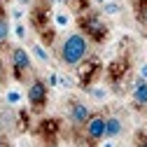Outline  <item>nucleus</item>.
<instances>
[{
    "mask_svg": "<svg viewBox=\"0 0 147 147\" xmlns=\"http://www.w3.org/2000/svg\"><path fill=\"white\" fill-rule=\"evenodd\" d=\"M89 38L84 33H70L63 38L59 47V59L65 68H77L86 56H89Z\"/></svg>",
    "mask_w": 147,
    "mask_h": 147,
    "instance_id": "obj_1",
    "label": "nucleus"
},
{
    "mask_svg": "<svg viewBox=\"0 0 147 147\" xmlns=\"http://www.w3.org/2000/svg\"><path fill=\"white\" fill-rule=\"evenodd\" d=\"M26 100H28V105L33 110H42L47 105V100H49V84H47V80L35 77L28 84V89H26Z\"/></svg>",
    "mask_w": 147,
    "mask_h": 147,
    "instance_id": "obj_2",
    "label": "nucleus"
},
{
    "mask_svg": "<svg viewBox=\"0 0 147 147\" xmlns=\"http://www.w3.org/2000/svg\"><path fill=\"white\" fill-rule=\"evenodd\" d=\"M9 63H12L14 75H16V77H21L24 72H28V70L33 68V56L28 54L26 47L16 45V47H12V51H9Z\"/></svg>",
    "mask_w": 147,
    "mask_h": 147,
    "instance_id": "obj_3",
    "label": "nucleus"
},
{
    "mask_svg": "<svg viewBox=\"0 0 147 147\" xmlns=\"http://www.w3.org/2000/svg\"><path fill=\"white\" fill-rule=\"evenodd\" d=\"M91 115H94V112H91V107L86 103H82V100H72L70 107H68V119H70L72 126H84Z\"/></svg>",
    "mask_w": 147,
    "mask_h": 147,
    "instance_id": "obj_4",
    "label": "nucleus"
},
{
    "mask_svg": "<svg viewBox=\"0 0 147 147\" xmlns=\"http://www.w3.org/2000/svg\"><path fill=\"white\" fill-rule=\"evenodd\" d=\"M84 133L89 140L100 142L105 138V115H91L89 121L84 124Z\"/></svg>",
    "mask_w": 147,
    "mask_h": 147,
    "instance_id": "obj_5",
    "label": "nucleus"
},
{
    "mask_svg": "<svg viewBox=\"0 0 147 147\" xmlns=\"http://www.w3.org/2000/svg\"><path fill=\"white\" fill-rule=\"evenodd\" d=\"M124 133V121L119 117H105V138L117 140Z\"/></svg>",
    "mask_w": 147,
    "mask_h": 147,
    "instance_id": "obj_6",
    "label": "nucleus"
},
{
    "mask_svg": "<svg viewBox=\"0 0 147 147\" xmlns=\"http://www.w3.org/2000/svg\"><path fill=\"white\" fill-rule=\"evenodd\" d=\"M9 35H12V24H9V14L0 7V47H5L9 42Z\"/></svg>",
    "mask_w": 147,
    "mask_h": 147,
    "instance_id": "obj_7",
    "label": "nucleus"
},
{
    "mask_svg": "<svg viewBox=\"0 0 147 147\" xmlns=\"http://www.w3.org/2000/svg\"><path fill=\"white\" fill-rule=\"evenodd\" d=\"M133 103L138 107H147V80L138 77V82L133 86Z\"/></svg>",
    "mask_w": 147,
    "mask_h": 147,
    "instance_id": "obj_8",
    "label": "nucleus"
},
{
    "mask_svg": "<svg viewBox=\"0 0 147 147\" xmlns=\"http://www.w3.org/2000/svg\"><path fill=\"white\" fill-rule=\"evenodd\" d=\"M100 12L105 16H119L124 12V5H121V0H110V3H103L100 5Z\"/></svg>",
    "mask_w": 147,
    "mask_h": 147,
    "instance_id": "obj_9",
    "label": "nucleus"
},
{
    "mask_svg": "<svg viewBox=\"0 0 147 147\" xmlns=\"http://www.w3.org/2000/svg\"><path fill=\"white\" fill-rule=\"evenodd\" d=\"M21 100H24V94H21V89H16V86H9V89L5 91V103H7V105L16 107V105H21Z\"/></svg>",
    "mask_w": 147,
    "mask_h": 147,
    "instance_id": "obj_10",
    "label": "nucleus"
},
{
    "mask_svg": "<svg viewBox=\"0 0 147 147\" xmlns=\"http://www.w3.org/2000/svg\"><path fill=\"white\" fill-rule=\"evenodd\" d=\"M70 24H72L70 12H65V9H56V12H54V26H56V28H68Z\"/></svg>",
    "mask_w": 147,
    "mask_h": 147,
    "instance_id": "obj_11",
    "label": "nucleus"
},
{
    "mask_svg": "<svg viewBox=\"0 0 147 147\" xmlns=\"http://www.w3.org/2000/svg\"><path fill=\"white\" fill-rule=\"evenodd\" d=\"M30 51H33V56L38 59L40 63L49 65V51H47V49H45V47H42L40 42H33V45H30Z\"/></svg>",
    "mask_w": 147,
    "mask_h": 147,
    "instance_id": "obj_12",
    "label": "nucleus"
},
{
    "mask_svg": "<svg viewBox=\"0 0 147 147\" xmlns=\"http://www.w3.org/2000/svg\"><path fill=\"white\" fill-rule=\"evenodd\" d=\"M84 28H89L91 33H96V35H103V30H105V26L100 24L98 16H89V19L84 21Z\"/></svg>",
    "mask_w": 147,
    "mask_h": 147,
    "instance_id": "obj_13",
    "label": "nucleus"
},
{
    "mask_svg": "<svg viewBox=\"0 0 147 147\" xmlns=\"http://www.w3.org/2000/svg\"><path fill=\"white\" fill-rule=\"evenodd\" d=\"M89 96L96 98V100H105V98H107V89H105V86H91V89H89Z\"/></svg>",
    "mask_w": 147,
    "mask_h": 147,
    "instance_id": "obj_14",
    "label": "nucleus"
},
{
    "mask_svg": "<svg viewBox=\"0 0 147 147\" xmlns=\"http://www.w3.org/2000/svg\"><path fill=\"white\" fill-rule=\"evenodd\" d=\"M14 35H16V40H21V42L28 38V30H26V24L24 21H16L14 24Z\"/></svg>",
    "mask_w": 147,
    "mask_h": 147,
    "instance_id": "obj_15",
    "label": "nucleus"
},
{
    "mask_svg": "<svg viewBox=\"0 0 147 147\" xmlns=\"http://www.w3.org/2000/svg\"><path fill=\"white\" fill-rule=\"evenodd\" d=\"M72 86H75V82H72L68 75H61L59 72V89H72Z\"/></svg>",
    "mask_w": 147,
    "mask_h": 147,
    "instance_id": "obj_16",
    "label": "nucleus"
},
{
    "mask_svg": "<svg viewBox=\"0 0 147 147\" xmlns=\"http://www.w3.org/2000/svg\"><path fill=\"white\" fill-rule=\"evenodd\" d=\"M47 84H49V86H54V89H59V72H56V70H51V72H49Z\"/></svg>",
    "mask_w": 147,
    "mask_h": 147,
    "instance_id": "obj_17",
    "label": "nucleus"
},
{
    "mask_svg": "<svg viewBox=\"0 0 147 147\" xmlns=\"http://www.w3.org/2000/svg\"><path fill=\"white\" fill-rule=\"evenodd\" d=\"M12 19H14V21H21V19H24V9H21V7H14V9H12Z\"/></svg>",
    "mask_w": 147,
    "mask_h": 147,
    "instance_id": "obj_18",
    "label": "nucleus"
},
{
    "mask_svg": "<svg viewBox=\"0 0 147 147\" xmlns=\"http://www.w3.org/2000/svg\"><path fill=\"white\" fill-rule=\"evenodd\" d=\"M98 147H117V142H115V140H110V138H103V140L98 142Z\"/></svg>",
    "mask_w": 147,
    "mask_h": 147,
    "instance_id": "obj_19",
    "label": "nucleus"
},
{
    "mask_svg": "<svg viewBox=\"0 0 147 147\" xmlns=\"http://www.w3.org/2000/svg\"><path fill=\"white\" fill-rule=\"evenodd\" d=\"M138 77H140V80H147V61L140 65V70H138Z\"/></svg>",
    "mask_w": 147,
    "mask_h": 147,
    "instance_id": "obj_20",
    "label": "nucleus"
},
{
    "mask_svg": "<svg viewBox=\"0 0 147 147\" xmlns=\"http://www.w3.org/2000/svg\"><path fill=\"white\" fill-rule=\"evenodd\" d=\"M19 147H30V142H28V140H21V142H19Z\"/></svg>",
    "mask_w": 147,
    "mask_h": 147,
    "instance_id": "obj_21",
    "label": "nucleus"
},
{
    "mask_svg": "<svg viewBox=\"0 0 147 147\" xmlns=\"http://www.w3.org/2000/svg\"><path fill=\"white\" fill-rule=\"evenodd\" d=\"M94 3L96 5H103V3H110V0H94Z\"/></svg>",
    "mask_w": 147,
    "mask_h": 147,
    "instance_id": "obj_22",
    "label": "nucleus"
},
{
    "mask_svg": "<svg viewBox=\"0 0 147 147\" xmlns=\"http://www.w3.org/2000/svg\"><path fill=\"white\" fill-rule=\"evenodd\" d=\"M51 3H56V5H61V3H65V0H51Z\"/></svg>",
    "mask_w": 147,
    "mask_h": 147,
    "instance_id": "obj_23",
    "label": "nucleus"
}]
</instances>
